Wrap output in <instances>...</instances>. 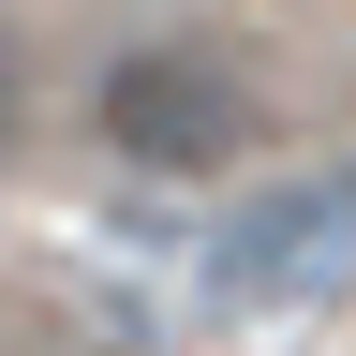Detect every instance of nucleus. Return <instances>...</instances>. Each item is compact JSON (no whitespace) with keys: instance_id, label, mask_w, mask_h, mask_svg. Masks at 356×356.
Wrapping results in <instances>:
<instances>
[{"instance_id":"f257e3e1","label":"nucleus","mask_w":356,"mask_h":356,"mask_svg":"<svg viewBox=\"0 0 356 356\" xmlns=\"http://www.w3.org/2000/svg\"><path fill=\"white\" fill-rule=\"evenodd\" d=\"M89 119H104V149L149 163V178H222L252 149V74L222 60L208 30H134L119 60L89 74Z\"/></svg>"},{"instance_id":"7ed1b4c3","label":"nucleus","mask_w":356,"mask_h":356,"mask_svg":"<svg viewBox=\"0 0 356 356\" xmlns=\"http://www.w3.org/2000/svg\"><path fill=\"white\" fill-rule=\"evenodd\" d=\"M15 119H30V60H15V30H0V149H15Z\"/></svg>"},{"instance_id":"f03ea898","label":"nucleus","mask_w":356,"mask_h":356,"mask_svg":"<svg viewBox=\"0 0 356 356\" xmlns=\"http://www.w3.org/2000/svg\"><path fill=\"white\" fill-rule=\"evenodd\" d=\"M341 267H356V178H267L208 238V297L222 312H297V297H327Z\"/></svg>"}]
</instances>
